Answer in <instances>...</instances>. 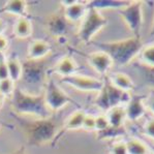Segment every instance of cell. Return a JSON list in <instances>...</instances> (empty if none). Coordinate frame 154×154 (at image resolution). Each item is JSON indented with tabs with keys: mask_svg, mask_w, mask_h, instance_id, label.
<instances>
[{
	"mask_svg": "<svg viewBox=\"0 0 154 154\" xmlns=\"http://www.w3.org/2000/svg\"><path fill=\"white\" fill-rule=\"evenodd\" d=\"M11 117L22 129L28 145L30 146L38 147L50 142H54L59 130L61 129L56 113H54L51 117L44 119H27L15 113H11Z\"/></svg>",
	"mask_w": 154,
	"mask_h": 154,
	"instance_id": "obj_1",
	"label": "cell"
},
{
	"mask_svg": "<svg viewBox=\"0 0 154 154\" xmlns=\"http://www.w3.org/2000/svg\"><path fill=\"white\" fill-rule=\"evenodd\" d=\"M90 44L96 47L98 51L108 54L114 65L121 67L131 63L145 46L143 39L134 36L114 42H91Z\"/></svg>",
	"mask_w": 154,
	"mask_h": 154,
	"instance_id": "obj_2",
	"label": "cell"
},
{
	"mask_svg": "<svg viewBox=\"0 0 154 154\" xmlns=\"http://www.w3.org/2000/svg\"><path fill=\"white\" fill-rule=\"evenodd\" d=\"M13 113L19 116H33L38 119L49 118L53 115L45 100L44 91L38 94H30L25 92L21 87L16 86L11 98Z\"/></svg>",
	"mask_w": 154,
	"mask_h": 154,
	"instance_id": "obj_3",
	"label": "cell"
},
{
	"mask_svg": "<svg viewBox=\"0 0 154 154\" xmlns=\"http://www.w3.org/2000/svg\"><path fill=\"white\" fill-rule=\"evenodd\" d=\"M23 72L22 80L28 87H45L46 82L50 77V65L48 61V57L41 60H31L27 59L22 63Z\"/></svg>",
	"mask_w": 154,
	"mask_h": 154,
	"instance_id": "obj_4",
	"label": "cell"
},
{
	"mask_svg": "<svg viewBox=\"0 0 154 154\" xmlns=\"http://www.w3.org/2000/svg\"><path fill=\"white\" fill-rule=\"evenodd\" d=\"M131 94L123 92L110 83L106 78L103 79V86L94 99V106L106 113L109 110L119 106H125Z\"/></svg>",
	"mask_w": 154,
	"mask_h": 154,
	"instance_id": "obj_5",
	"label": "cell"
},
{
	"mask_svg": "<svg viewBox=\"0 0 154 154\" xmlns=\"http://www.w3.org/2000/svg\"><path fill=\"white\" fill-rule=\"evenodd\" d=\"M108 23L106 18L101 15L100 11L92 8H88L86 15L80 24L79 30H78V37L84 44H90L93 37L100 30H103L108 25Z\"/></svg>",
	"mask_w": 154,
	"mask_h": 154,
	"instance_id": "obj_6",
	"label": "cell"
},
{
	"mask_svg": "<svg viewBox=\"0 0 154 154\" xmlns=\"http://www.w3.org/2000/svg\"><path fill=\"white\" fill-rule=\"evenodd\" d=\"M143 1H129L127 5L118 11L120 17L132 33V36L142 38V30L144 26Z\"/></svg>",
	"mask_w": 154,
	"mask_h": 154,
	"instance_id": "obj_7",
	"label": "cell"
},
{
	"mask_svg": "<svg viewBox=\"0 0 154 154\" xmlns=\"http://www.w3.org/2000/svg\"><path fill=\"white\" fill-rule=\"evenodd\" d=\"M45 100L52 113H57L69 103H75V101L66 92L60 88L55 80L49 77L44 87Z\"/></svg>",
	"mask_w": 154,
	"mask_h": 154,
	"instance_id": "obj_8",
	"label": "cell"
},
{
	"mask_svg": "<svg viewBox=\"0 0 154 154\" xmlns=\"http://www.w3.org/2000/svg\"><path fill=\"white\" fill-rule=\"evenodd\" d=\"M60 82L82 92H96V93H98L103 86V80H99L93 77H89V75H80V73L61 78Z\"/></svg>",
	"mask_w": 154,
	"mask_h": 154,
	"instance_id": "obj_9",
	"label": "cell"
},
{
	"mask_svg": "<svg viewBox=\"0 0 154 154\" xmlns=\"http://www.w3.org/2000/svg\"><path fill=\"white\" fill-rule=\"evenodd\" d=\"M86 59L88 64L95 70L98 75L103 77H108L110 70L114 66V63L111 57L108 54L103 53L101 51L93 52L86 55Z\"/></svg>",
	"mask_w": 154,
	"mask_h": 154,
	"instance_id": "obj_10",
	"label": "cell"
},
{
	"mask_svg": "<svg viewBox=\"0 0 154 154\" xmlns=\"http://www.w3.org/2000/svg\"><path fill=\"white\" fill-rule=\"evenodd\" d=\"M63 15L67 22H81L87 13V1H61Z\"/></svg>",
	"mask_w": 154,
	"mask_h": 154,
	"instance_id": "obj_11",
	"label": "cell"
},
{
	"mask_svg": "<svg viewBox=\"0 0 154 154\" xmlns=\"http://www.w3.org/2000/svg\"><path fill=\"white\" fill-rule=\"evenodd\" d=\"M126 113V120L131 123L139 121L146 115L147 108L145 97L141 95H131L129 100L124 106Z\"/></svg>",
	"mask_w": 154,
	"mask_h": 154,
	"instance_id": "obj_12",
	"label": "cell"
},
{
	"mask_svg": "<svg viewBox=\"0 0 154 154\" xmlns=\"http://www.w3.org/2000/svg\"><path fill=\"white\" fill-rule=\"evenodd\" d=\"M67 23L68 22L63 13H55L48 17L46 21V27L49 33H51L58 39L61 37H65V34L67 32Z\"/></svg>",
	"mask_w": 154,
	"mask_h": 154,
	"instance_id": "obj_13",
	"label": "cell"
},
{
	"mask_svg": "<svg viewBox=\"0 0 154 154\" xmlns=\"http://www.w3.org/2000/svg\"><path fill=\"white\" fill-rule=\"evenodd\" d=\"M86 112L83 110H77L75 112H73L67 119L65 120L63 125L61 126V129L59 130L58 134H57L56 139L54 140L53 145L56 144L59 141V139L65 134L66 131H69V130H79L82 129L83 127V122H84V118L86 116Z\"/></svg>",
	"mask_w": 154,
	"mask_h": 154,
	"instance_id": "obj_14",
	"label": "cell"
},
{
	"mask_svg": "<svg viewBox=\"0 0 154 154\" xmlns=\"http://www.w3.org/2000/svg\"><path fill=\"white\" fill-rule=\"evenodd\" d=\"M80 69V66L75 62V60L70 56H64L55 63L52 68V72L59 75L61 78L69 77L72 75H77Z\"/></svg>",
	"mask_w": 154,
	"mask_h": 154,
	"instance_id": "obj_15",
	"label": "cell"
},
{
	"mask_svg": "<svg viewBox=\"0 0 154 154\" xmlns=\"http://www.w3.org/2000/svg\"><path fill=\"white\" fill-rule=\"evenodd\" d=\"M106 78L116 88H118L123 92H126V93H130L131 91H134V87H136L132 79L125 72H113Z\"/></svg>",
	"mask_w": 154,
	"mask_h": 154,
	"instance_id": "obj_16",
	"label": "cell"
},
{
	"mask_svg": "<svg viewBox=\"0 0 154 154\" xmlns=\"http://www.w3.org/2000/svg\"><path fill=\"white\" fill-rule=\"evenodd\" d=\"M51 53V46L48 42L42 41V39H36L32 42L28 47V59L31 60H41L48 57Z\"/></svg>",
	"mask_w": 154,
	"mask_h": 154,
	"instance_id": "obj_17",
	"label": "cell"
},
{
	"mask_svg": "<svg viewBox=\"0 0 154 154\" xmlns=\"http://www.w3.org/2000/svg\"><path fill=\"white\" fill-rule=\"evenodd\" d=\"M6 14V15H13L18 18L26 17L28 18L27 13V2L23 0H11L6 1L0 8V15Z\"/></svg>",
	"mask_w": 154,
	"mask_h": 154,
	"instance_id": "obj_18",
	"label": "cell"
},
{
	"mask_svg": "<svg viewBox=\"0 0 154 154\" xmlns=\"http://www.w3.org/2000/svg\"><path fill=\"white\" fill-rule=\"evenodd\" d=\"M128 2L129 1H123V0H93V1H87V6L101 13V11H106V9L120 11L125 5H127Z\"/></svg>",
	"mask_w": 154,
	"mask_h": 154,
	"instance_id": "obj_19",
	"label": "cell"
},
{
	"mask_svg": "<svg viewBox=\"0 0 154 154\" xmlns=\"http://www.w3.org/2000/svg\"><path fill=\"white\" fill-rule=\"evenodd\" d=\"M106 115V118L109 120L111 127H122L125 126L126 120V113H125L124 106H115V108L109 110L108 112L105 113Z\"/></svg>",
	"mask_w": 154,
	"mask_h": 154,
	"instance_id": "obj_20",
	"label": "cell"
},
{
	"mask_svg": "<svg viewBox=\"0 0 154 154\" xmlns=\"http://www.w3.org/2000/svg\"><path fill=\"white\" fill-rule=\"evenodd\" d=\"M33 27L29 18H18L14 26V35L18 38H27L32 34Z\"/></svg>",
	"mask_w": 154,
	"mask_h": 154,
	"instance_id": "obj_21",
	"label": "cell"
},
{
	"mask_svg": "<svg viewBox=\"0 0 154 154\" xmlns=\"http://www.w3.org/2000/svg\"><path fill=\"white\" fill-rule=\"evenodd\" d=\"M128 131H127L126 127L122 126V127H109L106 130L101 132H97V139L100 141L103 140H109L111 142L117 141V140H124L125 137L127 136Z\"/></svg>",
	"mask_w": 154,
	"mask_h": 154,
	"instance_id": "obj_22",
	"label": "cell"
},
{
	"mask_svg": "<svg viewBox=\"0 0 154 154\" xmlns=\"http://www.w3.org/2000/svg\"><path fill=\"white\" fill-rule=\"evenodd\" d=\"M8 62V78L14 82H18L22 78L23 66L22 62L19 60L16 55H11L6 58Z\"/></svg>",
	"mask_w": 154,
	"mask_h": 154,
	"instance_id": "obj_23",
	"label": "cell"
},
{
	"mask_svg": "<svg viewBox=\"0 0 154 154\" xmlns=\"http://www.w3.org/2000/svg\"><path fill=\"white\" fill-rule=\"evenodd\" d=\"M128 154H151L150 148L145 141L138 138H128L125 140Z\"/></svg>",
	"mask_w": 154,
	"mask_h": 154,
	"instance_id": "obj_24",
	"label": "cell"
},
{
	"mask_svg": "<svg viewBox=\"0 0 154 154\" xmlns=\"http://www.w3.org/2000/svg\"><path fill=\"white\" fill-rule=\"evenodd\" d=\"M138 57L145 67L154 68V42L145 45Z\"/></svg>",
	"mask_w": 154,
	"mask_h": 154,
	"instance_id": "obj_25",
	"label": "cell"
},
{
	"mask_svg": "<svg viewBox=\"0 0 154 154\" xmlns=\"http://www.w3.org/2000/svg\"><path fill=\"white\" fill-rule=\"evenodd\" d=\"M15 89H16V83L11 81L9 78L4 80H0V94L4 98L8 97V96L11 97Z\"/></svg>",
	"mask_w": 154,
	"mask_h": 154,
	"instance_id": "obj_26",
	"label": "cell"
},
{
	"mask_svg": "<svg viewBox=\"0 0 154 154\" xmlns=\"http://www.w3.org/2000/svg\"><path fill=\"white\" fill-rule=\"evenodd\" d=\"M109 153L110 154H128L125 140H117V141L111 142L110 147H109Z\"/></svg>",
	"mask_w": 154,
	"mask_h": 154,
	"instance_id": "obj_27",
	"label": "cell"
},
{
	"mask_svg": "<svg viewBox=\"0 0 154 154\" xmlns=\"http://www.w3.org/2000/svg\"><path fill=\"white\" fill-rule=\"evenodd\" d=\"M142 132H143V134L147 139L150 140L151 143L154 144V117L149 118V119L144 123Z\"/></svg>",
	"mask_w": 154,
	"mask_h": 154,
	"instance_id": "obj_28",
	"label": "cell"
},
{
	"mask_svg": "<svg viewBox=\"0 0 154 154\" xmlns=\"http://www.w3.org/2000/svg\"><path fill=\"white\" fill-rule=\"evenodd\" d=\"M110 127V123L106 114H99L95 116V132H101Z\"/></svg>",
	"mask_w": 154,
	"mask_h": 154,
	"instance_id": "obj_29",
	"label": "cell"
},
{
	"mask_svg": "<svg viewBox=\"0 0 154 154\" xmlns=\"http://www.w3.org/2000/svg\"><path fill=\"white\" fill-rule=\"evenodd\" d=\"M82 129L87 131H95V116L92 114H86Z\"/></svg>",
	"mask_w": 154,
	"mask_h": 154,
	"instance_id": "obj_30",
	"label": "cell"
},
{
	"mask_svg": "<svg viewBox=\"0 0 154 154\" xmlns=\"http://www.w3.org/2000/svg\"><path fill=\"white\" fill-rule=\"evenodd\" d=\"M145 105L147 110H149L154 117V87H149L148 94L145 97Z\"/></svg>",
	"mask_w": 154,
	"mask_h": 154,
	"instance_id": "obj_31",
	"label": "cell"
},
{
	"mask_svg": "<svg viewBox=\"0 0 154 154\" xmlns=\"http://www.w3.org/2000/svg\"><path fill=\"white\" fill-rule=\"evenodd\" d=\"M8 78V69L6 57L3 53H0V80H4Z\"/></svg>",
	"mask_w": 154,
	"mask_h": 154,
	"instance_id": "obj_32",
	"label": "cell"
},
{
	"mask_svg": "<svg viewBox=\"0 0 154 154\" xmlns=\"http://www.w3.org/2000/svg\"><path fill=\"white\" fill-rule=\"evenodd\" d=\"M144 78L149 81L150 87H154V68H147L144 69Z\"/></svg>",
	"mask_w": 154,
	"mask_h": 154,
	"instance_id": "obj_33",
	"label": "cell"
},
{
	"mask_svg": "<svg viewBox=\"0 0 154 154\" xmlns=\"http://www.w3.org/2000/svg\"><path fill=\"white\" fill-rule=\"evenodd\" d=\"M8 47V39L4 35H0V53H4Z\"/></svg>",
	"mask_w": 154,
	"mask_h": 154,
	"instance_id": "obj_34",
	"label": "cell"
},
{
	"mask_svg": "<svg viewBox=\"0 0 154 154\" xmlns=\"http://www.w3.org/2000/svg\"><path fill=\"white\" fill-rule=\"evenodd\" d=\"M8 154H26V148H25V146H21L20 148H18L17 150L13 151V152H11Z\"/></svg>",
	"mask_w": 154,
	"mask_h": 154,
	"instance_id": "obj_35",
	"label": "cell"
},
{
	"mask_svg": "<svg viewBox=\"0 0 154 154\" xmlns=\"http://www.w3.org/2000/svg\"><path fill=\"white\" fill-rule=\"evenodd\" d=\"M6 29V24L1 18H0V35H3L4 31Z\"/></svg>",
	"mask_w": 154,
	"mask_h": 154,
	"instance_id": "obj_36",
	"label": "cell"
},
{
	"mask_svg": "<svg viewBox=\"0 0 154 154\" xmlns=\"http://www.w3.org/2000/svg\"><path fill=\"white\" fill-rule=\"evenodd\" d=\"M149 37L152 38L154 37V16H153V20H152V25H151V29H150V32H149Z\"/></svg>",
	"mask_w": 154,
	"mask_h": 154,
	"instance_id": "obj_37",
	"label": "cell"
},
{
	"mask_svg": "<svg viewBox=\"0 0 154 154\" xmlns=\"http://www.w3.org/2000/svg\"><path fill=\"white\" fill-rule=\"evenodd\" d=\"M149 148H150V151H151V154H154V144L151 143V144H148Z\"/></svg>",
	"mask_w": 154,
	"mask_h": 154,
	"instance_id": "obj_38",
	"label": "cell"
},
{
	"mask_svg": "<svg viewBox=\"0 0 154 154\" xmlns=\"http://www.w3.org/2000/svg\"><path fill=\"white\" fill-rule=\"evenodd\" d=\"M3 101H4V97L0 94V109H1L2 106H3Z\"/></svg>",
	"mask_w": 154,
	"mask_h": 154,
	"instance_id": "obj_39",
	"label": "cell"
}]
</instances>
